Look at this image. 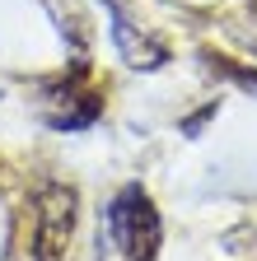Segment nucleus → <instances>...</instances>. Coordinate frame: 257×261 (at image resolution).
Here are the masks:
<instances>
[{"label":"nucleus","instance_id":"f257e3e1","mask_svg":"<svg viewBox=\"0 0 257 261\" xmlns=\"http://www.w3.org/2000/svg\"><path fill=\"white\" fill-rule=\"evenodd\" d=\"M108 224H112V243L122 247L126 261H154L159 256L164 228H159V210L150 205V196L141 187H126L117 201H112Z\"/></svg>","mask_w":257,"mask_h":261},{"label":"nucleus","instance_id":"f03ea898","mask_svg":"<svg viewBox=\"0 0 257 261\" xmlns=\"http://www.w3.org/2000/svg\"><path fill=\"white\" fill-rule=\"evenodd\" d=\"M75 219H80L75 187L52 182L38 196V261H66L71 238H75Z\"/></svg>","mask_w":257,"mask_h":261},{"label":"nucleus","instance_id":"7ed1b4c3","mask_svg":"<svg viewBox=\"0 0 257 261\" xmlns=\"http://www.w3.org/2000/svg\"><path fill=\"white\" fill-rule=\"evenodd\" d=\"M112 10V5H108ZM112 38H117V47H122V56L131 61V65H141V70H154V65H164V42H154L150 33H141V28H131L117 10H112Z\"/></svg>","mask_w":257,"mask_h":261},{"label":"nucleus","instance_id":"20e7f679","mask_svg":"<svg viewBox=\"0 0 257 261\" xmlns=\"http://www.w3.org/2000/svg\"><path fill=\"white\" fill-rule=\"evenodd\" d=\"M252 5H257V0H252Z\"/></svg>","mask_w":257,"mask_h":261}]
</instances>
